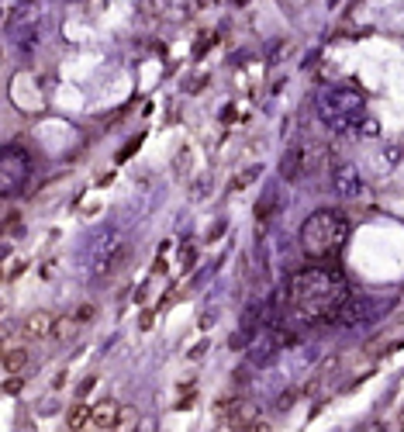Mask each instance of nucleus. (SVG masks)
<instances>
[{"label":"nucleus","mask_w":404,"mask_h":432,"mask_svg":"<svg viewBox=\"0 0 404 432\" xmlns=\"http://www.w3.org/2000/svg\"><path fill=\"white\" fill-rule=\"evenodd\" d=\"M294 301L304 308V311H328L335 305L345 301V284L339 274H328V270H304L297 280H294Z\"/></svg>","instance_id":"nucleus-1"},{"label":"nucleus","mask_w":404,"mask_h":432,"mask_svg":"<svg viewBox=\"0 0 404 432\" xmlns=\"http://www.w3.org/2000/svg\"><path fill=\"white\" fill-rule=\"evenodd\" d=\"M345 232L349 225L339 211H315L301 225V246L308 256H328L345 243Z\"/></svg>","instance_id":"nucleus-2"},{"label":"nucleus","mask_w":404,"mask_h":432,"mask_svg":"<svg viewBox=\"0 0 404 432\" xmlns=\"http://www.w3.org/2000/svg\"><path fill=\"white\" fill-rule=\"evenodd\" d=\"M28 363H32V360H28V349H18V346L4 349V360H0V370H4V387H8V391H18V387H21Z\"/></svg>","instance_id":"nucleus-3"},{"label":"nucleus","mask_w":404,"mask_h":432,"mask_svg":"<svg viewBox=\"0 0 404 432\" xmlns=\"http://www.w3.org/2000/svg\"><path fill=\"white\" fill-rule=\"evenodd\" d=\"M56 325H59V318H56L52 311H32V315L21 322V336L32 339V342H42V339L56 336Z\"/></svg>","instance_id":"nucleus-4"},{"label":"nucleus","mask_w":404,"mask_h":432,"mask_svg":"<svg viewBox=\"0 0 404 432\" xmlns=\"http://www.w3.org/2000/svg\"><path fill=\"white\" fill-rule=\"evenodd\" d=\"M121 404L118 401H100L97 408H94V425L97 429H118L121 425Z\"/></svg>","instance_id":"nucleus-5"},{"label":"nucleus","mask_w":404,"mask_h":432,"mask_svg":"<svg viewBox=\"0 0 404 432\" xmlns=\"http://www.w3.org/2000/svg\"><path fill=\"white\" fill-rule=\"evenodd\" d=\"M25 176H28V166L14 169V152H8V156H4V194L11 197V194L18 190V180H25Z\"/></svg>","instance_id":"nucleus-6"},{"label":"nucleus","mask_w":404,"mask_h":432,"mask_svg":"<svg viewBox=\"0 0 404 432\" xmlns=\"http://www.w3.org/2000/svg\"><path fill=\"white\" fill-rule=\"evenodd\" d=\"M335 190L345 194V197H349V194H359V173H356L352 166H339V169H335Z\"/></svg>","instance_id":"nucleus-7"},{"label":"nucleus","mask_w":404,"mask_h":432,"mask_svg":"<svg viewBox=\"0 0 404 432\" xmlns=\"http://www.w3.org/2000/svg\"><path fill=\"white\" fill-rule=\"evenodd\" d=\"M297 163H304V152H301V149H287V156H284V163H280V176H284V180H294V176H297Z\"/></svg>","instance_id":"nucleus-8"},{"label":"nucleus","mask_w":404,"mask_h":432,"mask_svg":"<svg viewBox=\"0 0 404 432\" xmlns=\"http://www.w3.org/2000/svg\"><path fill=\"white\" fill-rule=\"evenodd\" d=\"M87 422H94V411H90L87 404H76V408L70 411V418H66V425H70V429H83Z\"/></svg>","instance_id":"nucleus-9"},{"label":"nucleus","mask_w":404,"mask_h":432,"mask_svg":"<svg viewBox=\"0 0 404 432\" xmlns=\"http://www.w3.org/2000/svg\"><path fill=\"white\" fill-rule=\"evenodd\" d=\"M73 318H76V322H80V325H87V322H90V318H94V305H80V308H76V311H73Z\"/></svg>","instance_id":"nucleus-10"},{"label":"nucleus","mask_w":404,"mask_h":432,"mask_svg":"<svg viewBox=\"0 0 404 432\" xmlns=\"http://www.w3.org/2000/svg\"><path fill=\"white\" fill-rule=\"evenodd\" d=\"M294 398H297V391H287V394H284V398H280V401H277V408H280V411H287V408H290V401H294Z\"/></svg>","instance_id":"nucleus-11"},{"label":"nucleus","mask_w":404,"mask_h":432,"mask_svg":"<svg viewBox=\"0 0 404 432\" xmlns=\"http://www.w3.org/2000/svg\"><path fill=\"white\" fill-rule=\"evenodd\" d=\"M90 387H94V377H87V380L80 384V398H87V394H90Z\"/></svg>","instance_id":"nucleus-12"}]
</instances>
